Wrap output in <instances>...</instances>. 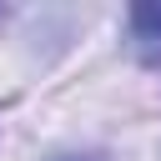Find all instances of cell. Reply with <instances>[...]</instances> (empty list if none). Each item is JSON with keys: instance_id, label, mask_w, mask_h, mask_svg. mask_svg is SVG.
<instances>
[{"instance_id": "1", "label": "cell", "mask_w": 161, "mask_h": 161, "mask_svg": "<svg viewBox=\"0 0 161 161\" xmlns=\"http://www.w3.org/2000/svg\"><path fill=\"white\" fill-rule=\"evenodd\" d=\"M131 25L141 40H161V5H136L131 10Z\"/></svg>"}]
</instances>
